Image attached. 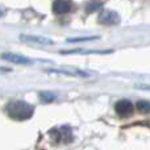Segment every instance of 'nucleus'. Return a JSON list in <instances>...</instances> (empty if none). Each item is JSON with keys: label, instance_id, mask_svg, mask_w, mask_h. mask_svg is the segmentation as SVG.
Wrapping results in <instances>:
<instances>
[{"label": "nucleus", "instance_id": "1", "mask_svg": "<svg viewBox=\"0 0 150 150\" xmlns=\"http://www.w3.org/2000/svg\"><path fill=\"white\" fill-rule=\"evenodd\" d=\"M5 112L13 120L24 121L32 117L33 115V107L23 100H13L5 105Z\"/></svg>", "mask_w": 150, "mask_h": 150}, {"label": "nucleus", "instance_id": "2", "mask_svg": "<svg viewBox=\"0 0 150 150\" xmlns=\"http://www.w3.org/2000/svg\"><path fill=\"white\" fill-rule=\"evenodd\" d=\"M49 134L55 144H69L73 141V130L70 127L54 128L49 132Z\"/></svg>", "mask_w": 150, "mask_h": 150}, {"label": "nucleus", "instance_id": "3", "mask_svg": "<svg viewBox=\"0 0 150 150\" xmlns=\"http://www.w3.org/2000/svg\"><path fill=\"white\" fill-rule=\"evenodd\" d=\"M115 111L121 117H129L134 111V107L129 100H120L115 105Z\"/></svg>", "mask_w": 150, "mask_h": 150}, {"label": "nucleus", "instance_id": "4", "mask_svg": "<svg viewBox=\"0 0 150 150\" xmlns=\"http://www.w3.org/2000/svg\"><path fill=\"white\" fill-rule=\"evenodd\" d=\"M99 23L103 25H116L120 23V16L113 11H103L99 16Z\"/></svg>", "mask_w": 150, "mask_h": 150}, {"label": "nucleus", "instance_id": "5", "mask_svg": "<svg viewBox=\"0 0 150 150\" xmlns=\"http://www.w3.org/2000/svg\"><path fill=\"white\" fill-rule=\"evenodd\" d=\"M71 9V3L69 0H55L53 3V12L55 15H66Z\"/></svg>", "mask_w": 150, "mask_h": 150}, {"label": "nucleus", "instance_id": "6", "mask_svg": "<svg viewBox=\"0 0 150 150\" xmlns=\"http://www.w3.org/2000/svg\"><path fill=\"white\" fill-rule=\"evenodd\" d=\"M1 58H4L5 61H9V62L13 63H21V65H26V63H30L29 58L23 57V55H17V54H13V53H3Z\"/></svg>", "mask_w": 150, "mask_h": 150}, {"label": "nucleus", "instance_id": "7", "mask_svg": "<svg viewBox=\"0 0 150 150\" xmlns=\"http://www.w3.org/2000/svg\"><path fill=\"white\" fill-rule=\"evenodd\" d=\"M62 54H107L111 50H95V49H75V50H63Z\"/></svg>", "mask_w": 150, "mask_h": 150}, {"label": "nucleus", "instance_id": "8", "mask_svg": "<svg viewBox=\"0 0 150 150\" xmlns=\"http://www.w3.org/2000/svg\"><path fill=\"white\" fill-rule=\"evenodd\" d=\"M23 41H28V42H34V44H53L52 40L44 38V37H36V36H21Z\"/></svg>", "mask_w": 150, "mask_h": 150}, {"label": "nucleus", "instance_id": "9", "mask_svg": "<svg viewBox=\"0 0 150 150\" xmlns=\"http://www.w3.org/2000/svg\"><path fill=\"white\" fill-rule=\"evenodd\" d=\"M137 109L141 113H149L150 112V101L148 100H140L137 103Z\"/></svg>", "mask_w": 150, "mask_h": 150}, {"label": "nucleus", "instance_id": "10", "mask_svg": "<svg viewBox=\"0 0 150 150\" xmlns=\"http://www.w3.org/2000/svg\"><path fill=\"white\" fill-rule=\"evenodd\" d=\"M101 7V3H98V1H93V3H90L87 5V12H93V11L99 9Z\"/></svg>", "mask_w": 150, "mask_h": 150}, {"label": "nucleus", "instance_id": "11", "mask_svg": "<svg viewBox=\"0 0 150 150\" xmlns=\"http://www.w3.org/2000/svg\"><path fill=\"white\" fill-rule=\"evenodd\" d=\"M98 37H82V38H69V42H76V41H90V40H96Z\"/></svg>", "mask_w": 150, "mask_h": 150}]
</instances>
